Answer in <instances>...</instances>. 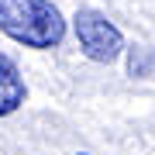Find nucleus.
Segmentation results:
<instances>
[{"label": "nucleus", "instance_id": "2", "mask_svg": "<svg viewBox=\"0 0 155 155\" xmlns=\"http://www.w3.org/2000/svg\"><path fill=\"white\" fill-rule=\"evenodd\" d=\"M72 28H76V41H79V48H83L86 59H93V62H114L117 55H121L124 35L117 31L100 11H90V7L86 11H76Z\"/></svg>", "mask_w": 155, "mask_h": 155}, {"label": "nucleus", "instance_id": "3", "mask_svg": "<svg viewBox=\"0 0 155 155\" xmlns=\"http://www.w3.org/2000/svg\"><path fill=\"white\" fill-rule=\"evenodd\" d=\"M24 79H21V72L14 69V62L7 59V55H0V117H7V114H14L17 107L24 104Z\"/></svg>", "mask_w": 155, "mask_h": 155}, {"label": "nucleus", "instance_id": "5", "mask_svg": "<svg viewBox=\"0 0 155 155\" xmlns=\"http://www.w3.org/2000/svg\"><path fill=\"white\" fill-rule=\"evenodd\" d=\"M79 155H86V152H79Z\"/></svg>", "mask_w": 155, "mask_h": 155}, {"label": "nucleus", "instance_id": "4", "mask_svg": "<svg viewBox=\"0 0 155 155\" xmlns=\"http://www.w3.org/2000/svg\"><path fill=\"white\" fill-rule=\"evenodd\" d=\"M152 62H155L152 52L145 48V45H138V48L131 52V66H127V69H131V76H145V72L152 69Z\"/></svg>", "mask_w": 155, "mask_h": 155}, {"label": "nucleus", "instance_id": "1", "mask_svg": "<svg viewBox=\"0 0 155 155\" xmlns=\"http://www.w3.org/2000/svg\"><path fill=\"white\" fill-rule=\"evenodd\" d=\"M0 31L24 48H55L66 21L52 0H0Z\"/></svg>", "mask_w": 155, "mask_h": 155}]
</instances>
